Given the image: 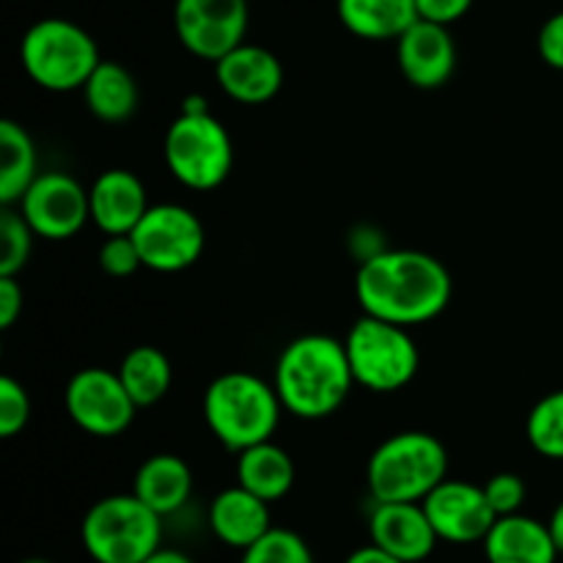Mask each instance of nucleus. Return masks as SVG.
I'll return each mask as SVG.
<instances>
[{
	"label": "nucleus",
	"mask_w": 563,
	"mask_h": 563,
	"mask_svg": "<svg viewBox=\"0 0 563 563\" xmlns=\"http://www.w3.org/2000/svg\"><path fill=\"white\" fill-rule=\"evenodd\" d=\"M451 275L440 258L423 251H374L355 275V297L363 313L416 328L449 308Z\"/></svg>",
	"instance_id": "f257e3e1"
},
{
	"label": "nucleus",
	"mask_w": 563,
	"mask_h": 563,
	"mask_svg": "<svg viewBox=\"0 0 563 563\" xmlns=\"http://www.w3.org/2000/svg\"><path fill=\"white\" fill-rule=\"evenodd\" d=\"M275 390L286 412L302 421H322L341 410L355 388L344 341L308 333L284 346L275 363Z\"/></svg>",
	"instance_id": "f03ea898"
},
{
	"label": "nucleus",
	"mask_w": 563,
	"mask_h": 563,
	"mask_svg": "<svg viewBox=\"0 0 563 563\" xmlns=\"http://www.w3.org/2000/svg\"><path fill=\"white\" fill-rule=\"evenodd\" d=\"M280 410L284 405L275 385L251 372L220 374L203 394V421L209 432L234 454L273 440Z\"/></svg>",
	"instance_id": "7ed1b4c3"
},
{
	"label": "nucleus",
	"mask_w": 563,
	"mask_h": 563,
	"mask_svg": "<svg viewBox=\"0 0 563 563\" xmlns=\"http://www.w3.org/2000/svg\"><path fill=\"white\" fill-rule=\"evenodd\" d=\"M449 478V451L429 432H399L374 449L366 484L374 504H421Z\"/></svg>",
	"instance_id": "20e7f679"
},
{
	"label": "nucleus",
	"mask_w": 563,
	"mask_h": 563,
	"mask_svg": "<svg viewBox=\"0 0 563 563\" xmlns=\"http://www.w3.org/2000/svg\"><path fill=\"white\" fill-rule=\"evenodd\" d=\"M170 176L198 192L214 190L234 168V146L223 121L214 119L203 99H187L185 110L170 121L163 143Z\"/></svg>",
	"instance_id": "39448f33"
},
{
	"label": "nucleus",
	"mask_w": 563,
	"mask_h": 563,
	"mask_svg": "<svg viewBox=\"0 0 563 563\" xmlns=\"http://www.w3.org/2000/svg\"><path fill=\"white\" fill-rule=\"evenodd\" d=\"M80 539L97 563H143L163 548V517L135 493L110 495L86 511Z\"/></svg>",
	"instance_id": "423d86ee"
},
{
	"label": "nucleus",
	"mask_w": 563,
	"mask_h": 563,
	"mask_svg": "<svg viewBox=\"0 0 563 563\" xmlns=\"http://www.w3.org/2000/svg\"><path fill=\"white\" fill-rule=\"evenodd\" d=\"M25 75L44 91H77L99 66V47L77 22L47 16L33 22L20 44Z\"/></svg>",
	"instance_id": "0eeeda50"
},
{
	"label": "nucleus",
	"mask_w": 563,
	"mask_h": 563,
	"mask_svg": "<svg viewBox=\"0 0 563 563\" xmlns=\"http://www.w3.org/2000/svg\"><path fill=\"white\" fill-rule=\"evenodd\" d=\"M344 346L355 385L374 394H396L407 388L421 368V352L412 341L410 328L368 313L352 324Z\"/></svg>",
	"instance_id": "6e6552de"
},
{
	"label": "nucleus",
	"mask_w": 563,
	"mask_h": 563,
	"mask_svg": "<svg viewBox=\"0 0 563 563\" xmlns=\"http://www.w3.org/2000/svg\"><path fill=\"white\" fill-rule=\"evenodd\" d=\"M137 253L146 269L154 273H181L201 258L207 234L192 209L181 203H154L141 223L132 229Z\"/></svg>",
	"instance_id": "1a4fd4ad"
},
{
	"label": "nucleus",
	"mask_w": 563,
	"mask_h": 563,
	"mask_svg": "<svg viewBox=\"0 0 563 563\" xmlns=\"http://www.w3.org/2000/svg\"><path fill=\"white\" fill-rule=\"evenodd\" d=\"M64 405L77 429L91 438H119L135 421L137 405L126 394L119 372L80 368L64 390Z\"/></svg>",
	"instance_id": "9d476101"
},
{
	"label": "nucleus",
	"mask_w": 563,
	"mask_h": 563,
	"mask_svg": "<svg viewBox=\"0 0 563 563\" xmlns=\"http://www.w3.org/2000/svg\"><path fill=\"white\" fill-rule=\"evenodd\" d=\"M16 207L33 229V234L49 242L71 240L91 220L88 190L64 170L38 174Z\"/></svg>",
	"instance_id": "9b49d317"
},
{
	"label": "nucleus",
	"mask_w": 563,
	"mask_h": 563,
	"mask_svg": "<svg viewBox=\"0 0 563 563\" xmlns=\"http://www.w3.org/2000/svg\"><path fill=\"white\" fill-rule=\"evenodd\" d=\"M174 27L181 47L218 64L247 33V0H176Z\"/></svg>",
	"instance_id": "f8f14e48"
},
{
	"label": "nucleus",
	"mask_w": 563,
	"mask_h": 563,
	"mask_svg": "<svg viewBox=\"0 0 563 563\" xmlns=\"http://www.w3.org/2000/svg\"><path fill=\"white\" fill-rule=\"evenodd\" d=\"M438 531L440 542L476 544L484 542L498 515L489 506L484 487L471 482L445 478L421 500Z\"/></svg>",
	"instance_id": "ddd939ff"
},
{
	"label": "nucleus",
	"mask_w": 563,
	"mask_h": 563,
	"mask_svg": "<svg viewBox=\"0 0 563 563\" xmlns=\"http://www.w3.org/2000/svg\"><path fill=\"white\" fill-rule=\"evenodd\" d=\"M396 60L410 86L421 91H434L445 86L456 69V44L449 25H438L418 16L399 38H396Z\"/></svg>",
	"instance_id": "4468645a"
},
{
	"label": "nucleus",
	"mask_w": 563,
	"mask_h": 563,
	"mask_svg": "<svg viewBox=\"0 0 563 563\" xmlns=\"http://www.w3.org/2000/svg\"><path fill=\"white\" fill-rule=\"evenodd\" d=\"M368 537L372 544L405 563L427 561L440 542L423 504H374Z\"/></svg>",
	"instance_id": "2eb2a0df"
},
{
	"label": "nucleus",
	"mask_w": 563,
	"mask_h": 563,
	"mask_svg": "<svg viewBox=\"0 0 563 563\" xmlns=\"http://www.w3.org/2000/svg\"><path fill=\"white\" fill-rule=\"evenodd\" d=\"M214 77L229 99L240 104H264L278 97L284 86V66L267 47L242 42L214 64Z\"/></svg>",
	"instance_id": "dca6fc26"
},
{
	"label": "nucleus",
	"mask_w": 563,
	"mask_h": 563,
	"mask_svg": "<svg viewBox=\"0 0 563 563\" xmlns=\"http://www.w3.org/2000/svg\"><path fill=\"white\" fill-rule=\"evenodd\" d=\"M88 201H91L93 225L104 231V236L132 234V229L152 207L143 181L126 168H110L99 174L88 190Z\"/></svg>",
	"instance_id": "f3484780"
},
{
	"label": "nucleus",
	"mask_w": 563,
	"mask_h": 563,
	"mask_svg": "<svg viewBox=\"0 0 563 563\" xmlns=\"http://www.w3.org/2000/svg\"><path fill=\"white\" fill-rule=\"evenodd\" d=\"M482 544L487 563H555L561 555L548 522L526 515L498 517Z\"/></svg>",
	"instance_id": "a211bd4d"
},
{
	"label": "nucleus",
	"mask_w": 563,
	"mask_h": 563,
	"mask_svg": "<svg viewBox=\"0 0 563 563\" xmlns=\"http://www.w3.org/2000/svg\"><path fill=\"white\" fill-rule=\"evenodd\" d=\"M209 528L214 539L234 550H247L273 528L269 504L245 487H229L209 504Z\"/></svg>",
	"instance_id": "6ab92c4d"
},
{
	"label": "nucleus",
	"mask_w": 563,
	"mask_h": 563,
	"mask_svg": "<svg viewBox=\"0 0 563 563\" xmlns=\"http://www.w3.org/2000/svg\"><path fill=\"white\" fill-rule=\"evenodd\" d=\"M132 493L157 511L159 517H168L179 511L192 495V471L181 456L176 454H154L137 467Z\"/></svg>",
	"instance_id": "aec40b11"
},
{
	"label": "nucleus",
	"mask_w": 563,
	"mask_h": 563,
	"mask_svg": "<svg viewBox=\"0 0 563 563\" xmlns=\"http://www.w3.org/2000/svg\"><path fill=\"white\" fill-rule=\"evenodd\" d=\"M295 478L297 471L289 451L275 445L273 440L251 445L236 454V484L267 504L286 498L295 487Z\"/></svg>",
	"instance_id": "412c9836"
},
{
	"label": "nucleus",
	"mask_w": 563,
	"mask_h": 563,
	"mask_svg": "<svg viewBox=\"0 0 563 563\" xmlns=\"http://www.w3.org/2000/svg\"><path fill=\"white\" fill-rule=\"evenodd\" d=\"M339 20L366 42L399 38L418 20L416 0H339Z\"/></svg>",
	"instance_id": "4be33fe9"
},
{
	"label": "nucleus",
	"mask_w": 563,
	"mask_h": 563,
	"mask_svg": "<svg viewBox=\"0 0 563 563\" xmlns=\"http://www.w3.org/2000/svg\"><path fill=\"white\" fill-rule=\"evenodd\" d=\"M86 108L104 124H121L137 108V82L126 66L115 60H99L93 75L80 88Z\"/></svg>",
	"instance_id": "5701e85b"
},
{
	"label": "nucleus",
	"mask_w": 563,
	"mask_h": 563,
	"mask_svg": "<svg viewBox=\"0 0 563 563\" xmlns=\"http://www.w3.org/2000/svg\"><path fill=\"white\" fill-rule=\"evenodd\" d=\"M38 176L33 137L16 121H0V203L14 207Z\"/></svg>",
	"instance_id": "b1692460"
},
{
	"label": "nucleus",
	"mask_w": 563,
	"mask_h": 563,
	"mask_svg": "<svg viewBox=\"0 0 563 563\" xmlns=\"http://www.w3.org/2000/svg\"><path fill=\"white\" fill-rule=\"evenodd\" d=\"M119 377L141 410V407H152L168 396L170 385H174V366L163 350L143 344L126 352L119 366Z\"/></svg>",
	"instance_id": "393cba45"
},
{
	"label": "nucleus",
	"mask_w": 563,
	"mask_h": 563,
	"mask_svg": "<svg viewBox=\"0 0 563 563\" xmlns=\"http://www.w3.org/2000/svg\"><path fill=\"white\" fill-rule=\"evenodd\" d=\"M526 434L537 454L563 462V390H553L533 405L528 412Z\"/></svg>",
	"instance_id": "a878e982"
},
{
	"label": "nucleus",
	"mask_w": 563,
	"mask_h": 563,
	"mask_svg": "<svg viewBox=\"0 0 563 563\" xmlns=\"http://www.w3.org/2000/svg\"><path fill=\"white\" fill-rule=\"evenodd\" d=\"M33 229L20 209L3 207L0 212V275H20L31 258Z\"/></svg>",
	"instance_id": "bb28decb"
},
{
	"label": "nucleus",
	"mask_w": 563,
	"mask_h": 563,
	"mask_svg": "<svg viewBox=\"0 0 563 563\" xmlns=\"http://www.w3.org/2000/svg\"><path fill=\"white\" fill-rule=\"evenodd\" d=\"M240 563H313V553L300 533L269 528L256 544L242 550Z\"/></svg>",
	"instance_id": "cd10ccee"
},
{
	"label": "nucleus",
	"mask_w": 563,
	"mask_h": 563,
	"mask_svg": "<svg viewBox=\"0 0 563 563\" xmlns=\"http://www.w3.org/2000/svg\"><path fill=\"white\" fill-rule=\"evenodd\" d=\"M31 421V396L14 377H0V438H16Z\"/></svg>",
	"instance_id": "c85d7f7f"
},
{
	"label": "nucleus",
	"mask_w": 563,
	"mask_h": 563,
	"mask_svg": "<svg viewBox=\"0 0 563 563\" xmlns=\"http://www.w3.org/2000/svg\"><path fill=\"white\" fill-rule=\"evenodd\" d=\"M99 267L110 278H130L143 267L141 253H137L132 234H113L99 247Z\"/></svg>",
	"instance_id": "c756f323"
},
{
	"label": "nucleus",
	"mask_w": 563,
	"mask_h": 563,
	"mask_svg": "<svg viewBox=\"0 0 563 563\" xmlns=\"http://www.w3.org/2000/svg\"><path fill=\"white\" fill-rule=\"evenodd\" d=\"M489 506L498 517L520 515L522 504H526L528 487L517 473H495L487 484H484Z\"/></svg>",
	"instance_id": "7c9ffc66"
},
{
	"label": "nucleus",
	"mask_w": 563,
	"mask_h": 563,
	"mask_svg": "<svg viewBox=\"0 0 563 563\" xmlns=\"http://www.w3.org/2000/svg\"><path fill=\"white\" fill-rule=\"evenodd\" d=\"M471 5L473 0H416L418 16L438 25H454L471 11Z\"/></svg>",
	"instance_id": "2f4dec72"
},
{
	"label": "nucleus",
	"mask_w": 563,
	"mask_h": 563,
	"mask_svg": "<svg viewBox=\"0 0 563 563\" xmlns=\"http://www.w3.org/2000/svg\"><path fill=\"white\" fill-rule=\"evenodd\" d=\"M539 55L544 64L563 71V11L550 16L539 31Z\"/></svg>",
	"instance_id": "473e14b6"
},
{
	"label": "nucleus",
	"mask_w": 563,
	"mask_h": 563,
	"mask_svg": "<svg viewBox=\"0 0 563 563\" xmlns=\"http://www.w3.org/2000/svg\"><path fill=\"white\" fill-rule=\"evenodd\" d=\"M22 306H25V295L16 275H0V328L9 330L20 319Z\"/></svg>",
	"instance_id": "72a5a7b5"
},
{
	"label": "nucleus",
	"mask_w": 563,
	"mask_h": 563,
	"mask_svg": "<svg viewBox=\"0 0 563 563\" xmlns=\"http://www.w3.org/2000/svg\"><path fill=\"white\" fill-rule=\"evenodd\" d=\"M344 563H405V561L394 559V555L385 553V550L377 548V544H366V548H357L355 553L346 555Z\"/></svg>",
	"instance_id": "f704fd0d"
},
{
	"label": "nucleus",
	"mask_w": 563,
	"mask_h": 563,
	"mask_svg": "<svg viewBox=\"0 0 563 563\" xmlns=\"http://www.w3.org/2000/svg\"><path fill=\"white\" fill-rule=\"evenodd\" d=\"M143 563H196L190 555H185L181 550H168V548H159L152 559H146Z\"/></svg>",
	"instance_id": "c9c22d12"
},
{
	"label": "nucleus",
	"mask_w": 563,
	"mask_h": 563,
	"mask_svg": "<svg viewBox=\"0 0 563 563\" xmlns=\"http://www.w3.org/2000/svg\"><path fill=\"white\" fill-rule=\"evenodd\" d=\"M548 526H550V533H553L555 544H559V550L563 553V500L559 506H555L553 515H550Z\"/></svg>",
	"instance_id": "e433bc0d"
},
{
	"label": "nucleus",
	"mask_w": 563,
	"mask_h": 563,
	"mask_svg": "<svg viewBox=\"0 0 563 563\" xmlns=\"http://www.w3.org/2000/svg\"><path fill=\"white\" fill-rule=\"evenodd\" d=\"M20 563H53V561H47V559H25V561H20Z\"/></svg>",
	"instance_id": "4c0bfd02"
}]
</instances>
